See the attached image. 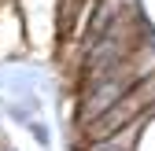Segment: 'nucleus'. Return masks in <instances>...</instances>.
<instances>
[{
	"mask_svg": "<svg viewBox=\"0 0 155 151\" xmlns=\"http://www.w3.org/2000/svg\"><path fill=\"white\" fill-rule=\"evenodd\" d=\"M137 81V70H133V59H126L118 70H111L107 78H100V85L96 88H85V103H81V122H92V118H100L107 114V111L114 103H122L129 96V85Z\"/></svg>",
	"mask_w": 155,
	"mask_h": 151,
	"instance_id": "obj_1",
	"label": "nucleus"
},
{
	"mask_svg": "<svg viewBox=\"0 0 155 151\" xmlns=\"http://www.w3.org/2000/svg\"><path fill=\"white\" fill-rule=\"evenodd\" d=\"M30 129H33V137L41 140V144H48V129H45V125H30Z\"/></svg>",
	"mask_w": 155,
	"mask_h": 151,
	"instance_id": "obj_2",
	"label": "nucleus"
}]
</instances>
